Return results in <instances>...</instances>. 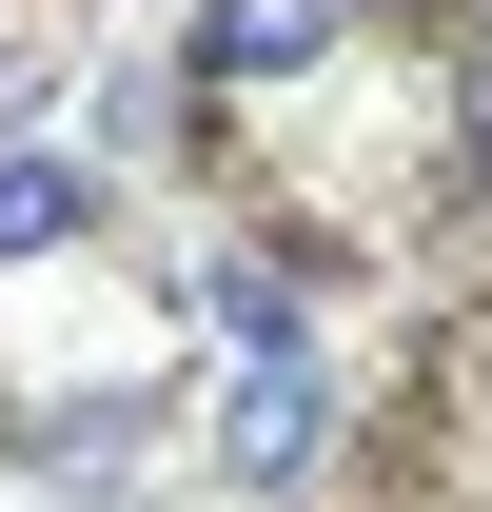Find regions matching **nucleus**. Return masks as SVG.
Returning <instances> with one entry per match:
<instances>
[{
	"label": "nucleus",
	"instance_id": "nucleus-1",
	"mask_svg": "<svg viewBox=\"0 0 492 512\" xmlns=\"http://www.w3.org/2000/svg\"><path fill=\"white\" fill-rule=\"evenodd\" d=\"M315 434H335L315 355H296V335H256V355H237V414H217V453H237V473H315Z\"/></svg>",
	"mask_w": 492,
	"mask_h": 512
},
{
	"label": "nucleus",
	"instance_id": "nucleus-4",
	"mask_svg": "<svg viewBox=\"0 0 492 512\" xmlns=\"http://www.w3.org/2000/svg\"><path fill=\"white\" fill-rule=\"evenodd\" d=\"M197 296H217V335H296V256H217Z\"/></svg>",
	"mask_w": 492,
	"mask_h": 512
},
{
	"label": "nucleus",
	"instance_id": "nucleus-2",
	"mask_svg": "<svg viewBox=\"0 0 492 512\" xmlns=\"http://www.w3.org/2000/svg\"><path fill=\"white\" fill-rule=\"evenodd\" d=\"M335 40V0H197V79H296Z\"/></svg>",
	"mask_w": 492,
	"mask_h": 512
},
{
	"label": "nucleus",
	"instance_id": "nucleus-3",
	"mask_svg": "<svg viewBox=\"0 0 492 512\" xmlns=\"http://www.w3.org/2000/svg\"><path fill=\"white\" fill-rule=\"evenodd\" d=\"M79 217H99V178H79V158H0V276H20V256H60Z\"/></svg>",
	"mask_w": 492,
	"mask_h": 512
}]
</instances>
